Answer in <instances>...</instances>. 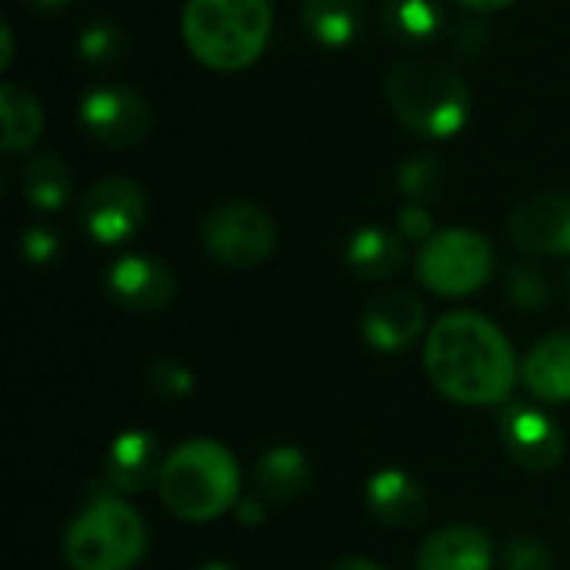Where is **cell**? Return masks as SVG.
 I'll use <instances>...</instances> for the list:
<instances>
[{
  "mask_svg": "<svg viewBox=\"0 0 570 570\" xmlns=\"http://www.w3.org/2000/svg\"><path fill=\"white\" fill-rule=\"evenodd\" d=\"M431 384L454 404H501L518 377V357L504 331L474 311L444 314L424 347Z\"/></svg>",
  "mask_w": 570,
  "mask_h": 570,
  "instance_id": "1",
  "label": "cell"
},
{
  "mask_svg": "<svg viewBox=\"0 0 570 570\" xmlns=\"http://www.w3.org/2000/svg\"><path fill=\"white\" fill-rule=\"evenodd\" d=\"M391 114L417 137L448 140L471 120V87L458 67L431 57H404L387 73Z\"/></svg>",
  "mask_w": 570,
  "mask_h": 570,
  "instance_id": "2",
  "label": "cell"
},
{
  "mask_svg": "<svg viewBox=\"0 0 570 570\" xmlns=\"http://www.w3.org/2000/svg\"><path fill=\"white\" fill-rule=\"evenodd\" d=\"M274 30L271 0H187L180 33L187 50L210 70L234 73L250 67Z\"/></svg>",
  "mask_w": 570,
  "mask_h": 570,
  "instance_id": "3",
  "label": "cell"
},
{
  "mask_svg": "<svg viewBox=\"0 0 570 570\" xmlns=\"http://www.w3.org/2000/svg\"><path fill=\"white\" fill-rule=\"evenodd\" d=\"M157 484L164 508L190 524L214 521L240 504L237 458L210 438H194L174 448L164 461Z\"/></svg>",
  "mask_w": 570,
  "mask_h": 570,
  "instance_id": "4",
  "label": "cell"
},
{
  "mask_svg": "<svg viewBox=\"0 0 570 570\" xmlns=\"http://www.w3.org/2000/svg\"><path fill=\"white\" fill-rule=\"evenodd\" d=\"M147 551V524L140 511L120 498H100L83 508L63 538L73 570H134Z\"/></svg>",
  "mask_w": 570,
  "mask_h": 570,
  "instance_id": "5",
  "label": "cell"
},
{
  "mask_svg": "<svg viewBox=\"0 0 570 570\" xmlns=\"http://www.w3.org/2000/svg\"><path fill=\"white\" fill-rule=\"evenodd\" d=\"M494 274V247L468 227L438 230L417 250V281L441 297H468Z\"/></svg>",
  "mask_w": 570,
  "mask_h": 570,
  "instance_id": "6",
  "label": "cell"
},
{
  "mask_svg": "<svg viewBox=\"0 0 570 570\" xmlns=\"http://www.w3.org/2000/svg\"><path fill=\"white\" fill-rule=\"evenodd\" d=\"M200 240L217 264L230 271H250L274 254L277 224L264 207L250 200H227L204 217Z\"/></svg>",
  "mask_w": 570,
  "mask_h": 570,
  "instance_id": "7",
  "label": "cell"
},
{
  "mask_svg": "<svg viewBox=\"0 0 570 570\" xmlns=\"http://www.w3.org/2000/svg\"><path fill=\"white\" fill-rule=\"evenodd\" d=\"M77 117L94 144L117 147V150L144 144L154 127V114H150V104L144 100V94H137L134 87H124V83L90 87L80 100Z\"/></svg>",
  "mask_w": 570,
  "mask_h": 570,
  "instance_id": "8",
  "label": "cell"
},
{
  "mask_svg": "<svg viewBox=\"0 0 570 570\" xmlns=\"http://www.w3.org/2000/svg\"><path fill=\"white\" fill-rule=\"evenodd\" d=\"M144 217L147 194L130 177H104L80 200V224L104 247L130 240L140 230Z\"/></svg>",
  "mask_w": 570,
  "mask_h": 570,
  "instance_id": "9",
  "label": "cell"
},
{
  "mask_svg": "<svg viewBox=\"0 0 570 570\" xmlns=\"http://www.w3.org/2000/svg\"><path fill=\"white\" fill-rule=\"evenodd\" d=\"M104 287H107V294H110V301L117 307L134 311V314L164 311L177 297L174 271L164 261L144 257V254L117 257L104 274Z\"/></svg>",
  "mask_w": 570,
  "mask_h": 570,
  "instance_id": "10",
  "label": "cell"
},
{
  "mask_svg": "<svg viewBox=\"0 0 570 570\" xmlns=\"http://www.w3.org/2000/svg\"><path fill=\"white\" fill-rule=\"evenodd\" d=\"M501 438L524 471H551L564 458V431L538 407L511 404L501 411Z\"/></svg>",
  "mask_w": 570,
  "mask_h": 570,
  "instance_id": "11",
  "label": "cell"
},
{
  "mask_svg": "<svg viewBox=\"0 0 570 570\" xmlns=\"http://www.w3.org/2000/svg\"><path fill=\"white\" fill-rule=\"evenodd\" d=\"M428 324V311L421 304V297H414L404 287H387L381 294H374L364 307V341L374 351H404L411 347Z\"/></svg>",
  "mask_w": 570,
  "mask_h": 570,
  "instance_id": "12",
  "label": "cell"
},
{
  "mask_svg": "<svg viewBox=\"0 0 570 570\" xmlns=\"http://www.w3.org/2000/svg\"><path fill=\"white\" fill-rule=\"evenodd\" d=\"M511 240L524 254L558 257L570 254V197L538 194L511 214Z\"/></svg>",
  "mask_w": 570,
  "mask_h": 570,
  "instance_id": "13",
  "label": "cell"
},
{
  "mask_svg": "<svg viewBox=\"0 0 570 570\" xmlns=\"http://www.w3.org/2000/svg\"><path fill=\"white\" fill-rule=\"evenodd\" d=\"M167 454L160 451L157 434L150 431H124L110 441L107 454H104V468H107V481L114 491L120 494H140L147 491L154 481H160Z\"/></svg>",
  "mask_w": 570,
  "mask_h": 570,
  "instance_id": "14",
  "label": "cell"
},
{
  "mask_svg": "<svg viewBox=\"0 0 570 570\" xmlns=\"http://www.w3.org/2000/svg\"><path fill=\"white\" fill-rule=\"evenodd\" d=\"M417 570H494L491 538L468 524L441 528L424 541Z\"/></svg>",
  "mask_w": 570,
  "mask_h": 570,
  "instance_id": "15",
  "label": "cell"
},
{
  "mask_svg": "<svg viewBox=\"0 0 570 570\" xmlns=\"http://www.w3.org/2000/svg\"><path fill=\"white\" fill-rule=\"evenodd\" d=\"M367 508L387 528H414L428 514V494L407 471L384 468L367 481Z\"/></svg>",
  "mask_w": 570,
  "mask_h": 570,
  "instance_id": "16",
  "label": "cell"
},
{
  "mask_svg": "<svg viewBox=\"0 0 570 570\" xmlns=\"http://www.w3.org/2000/svg\"><path fill=\"white\" fill-rule=\"evenodd\" d=\"M528 391L544 404L570 401V331L541 337L521 364Z\"/></svg>",
  "mask_w": 570,
  "mask_h": 570,
  "instance_id": "17",
  "label": "cell"
},
{
  "mask_svg": "<svg viewBox=\"0 0 570 570\" xmlns=\"http://www.w3.org/2000/svg\"><path fill=\"white\" fill-rule=\"evenodd\" d=\"M301 20L317 47L344 50L364 27V7L361 0H304Z\"/></svg>",
  "mask_w": 570,
  "mask_h": 570,
  "instance_id": "18",
  "label": "cell"
},
{
  "mask_svg": "<svg viewBox=\"0 0 570 570\" xmlns=\"http://www.w3.org/2000/svg\"><path fill=\"white\" fill-rule=\"evenodd\" d=\"M257 491L261 498L274 501V504H291L297 498H304V491L311 488V464L304 458L301 448H274L257 461L254 471Z\"/></svg>",
  "mask_w": 570,
  "mask_h": 570,
  "instance_id": "19",
  "label": "cell"
},
{
  "mask_svg": "<svg viewBox=\"0 0 570 570\" xmlns=\"http://www.w3.org/2000/svg\"><path fill=\"white\" fill-rule=\"evenodd\" d=\"M20 190H23V197L37 210L53 214V210H63L70 204L73 180H70L67 164L57 154L40 150V154H30L23 160V167H20Z\"/></svg>",
  "mask_w": 570,
  "mask_h": 570,
  "instance_id": "20",
  "label": "cell"
},
{
  "mask_svg": "<svg viewBox=\"0 0 570 570\" xmlns=\"http://www.w3.org/2000/svg\"><path fill=\"white\" fill-rule=\"evenodd\" d=\"M347 264L367 281H387L404 264V244L384 227H361L347 240Z\"/></svg>",
  "mask_w": 570,
  "mask_h": 570,
  "instance_id": "21",
  "label": "cell"
},
{
  "mask_svg": "<svg viewBox=\"0 0 570 570\" xmlns=\"http://www.w3.org/2000/svg\"><path fill=\"white\" fill-rule=\"evenodd\" d=\"M0 114H3V150L27 154L43 130V110H40L37 97L17 83H3Z\"/></svg>",
  "mask_w": 570,
  "mask_h": 570,
  "instance_id": "22",
  "label": "cell"
},
{
  "mask_svg": "<svg viewBox=\"0 0 570 570\" xmlns=\"http://www.w3.org/2000/svg\"><path fill=\"white\" fill-rule=\"evenodd\" d=\"M384 23L404 43H431L444 30L448 17L438 0H387Z\"/></svg>",
  "mask_w": 570,
  "mask_h": 570,
  "instance_id": "23",
  "label": "cell"
},
{
  "mask_svg": "<svg viewBox=\"0 0 570 570\" xmlns=\"http://www.w3.org/2000/svg\"><path fill=\"white\" fill-rule=\"evenodd\" d=\"M77 53L97 67V70H110L127 57V37L114 20H90L80 33H77Z\"/></svg>",
  "mask_w": 570,
  "mask_h": 570,
  "instance_id": "24",
  "label": "cell"
},
{
  "mask_svg": "<svg viewBox=\"0 0 570 570\" xmlns=\"http://www.w3.org/2000/svg\"><path fill=\"white\" fill-rule=\"evenodd\" d=\"M397 184L411 197V204L431 200L438 194V187H441V164H438V157L434 154H414L411 160L401 164Z\"/></svg>",
  "mask_w": 570,
  "mask_h": 570,
  "instance_id": "25",
  "label": "cell"
},
{
  "mask_svg": "<svg viewBox=\"0 0 570 570\" xmlns=\"http://www.w3.org/2000/svg\"><path fill=\"white\" fill-rule=\"evenodd\" d=\"M508 294L511 301L521 307V311H538L548 304L551 291H548V281L541 271H534L531 264H514L508 271Z\"/></svg>",
  "mask_w": 570,
  "mask_h": 570,
  "instance_id": "26",
  "label": "cell"
},
{
  "mask_svg": "<svg viewBox=\"0 0 570 570\" xmlns=\"http://www.w3.org/2000/svg\"><path fill=\"white\" fill-rule=\"evenodd\" d=\"M147 381H150V387H154L157 394H164V397H184V394L194 391V374H190L184 364L170 361V357L154 361Z\"/></svg>",
  "mask_w": 570,
  "mask_h": 570,
  "instance_id": "27",
  "label": "cell"
},
{
  "mask_svg": "<svg viewBox=\"0 0 570 570\" xmlns=\"http://www.w3.org/2000/svg\"><path fill=\"white\" fill-rule=\"evenodd\" d=\"M508 570H554L551 551L534 538H518L508 548Z\"/></svg>",
  "mask_w": 570,
  "mask_h": 570,
  "instance_id": "28",
  "label": "cell"
},
{
  "mask_svg": "<svg viewBox=\"0 0 570 570\" xmlns=\"http://www.w3.org/2000/svg\"><path fill=\"white\" fill-rule=\"evenodd\" d=\"M397 230L407 237V240H414V244H424V240H431L438 230H434V217H431V210L424 207V204H407V207H401L397 210Z\"/></svg>",
  "mask_w": 570,
  "mask_h": 570,
  "instance_id": "29",
  "label": "cell"
},
{
  "mask_svg": "<svg viewBox=\"0 0 570 570\" xmlns=\"http://www.w3.org/2000/svg\"><path fill=\"white\" fill-rule=\"evenodd\" d=\"M20 250L33 264H50L60 254V234L50 227H30L20 240Z\"/></svg>",
  "mask_w": 570,
  "mask_h": 570,
  "instance_id": "30",
  "label": "cell"
},
{
  "mask_svg": "<svg viewBox=\"0 0 570 570\" xmlns=\"http://www.w3.org/2000/svg\"><path fill=\"white\" fill-rule=\"evenodd\" d=\"M454 43L464 57H481L491 47V27L484 20H461L454 27Z\"/></svg>",
  "mask_w": 570,
  "mask_h": 570,
  "instance_id": "31",
  "label": "cell"
},
{
  "mask_svg": "<svg viewBox=\"0 0 570 570\" xmlns=\"http://www.w3.org/2000/svg\"><path fill=\"white\" fill-rule=\"evenodd\" d=\"M237 521H240V524H247V528H257V524L264 521V508H261V501L244 498V501L237 504Z\"/></svg>",
  "mask_w": 570,
  "mask_h": 570,
  "instance_id": "32",
  "label": "cell"
},
{
  "mask_svg": "<svg viewBox=\"0 0 570 570\" xmlns=\"http://www.w3.org/2000/svg\"><path fill=\"white\" fill-rule=\"evenodd\" d=\"M10 60H13V30H10V23L3 20V23H0V70H7Z\"/></svg>",
  "mask_w": 570,
  "mask_h": 570,
  "instance_id": "33",
  "label": "cell"
},
{
  "mask_svg": "<svg viewBox=\"0 0 570 570\" xmlns=\"http://www.w3.org/2000/svg\"><path fill=\"white\" fill-rule=\"evenodd\" d=\"M454 3H461V7H468V10H474V13H494V10L511 7L514 0H454Z\"/></svg>",
  "mask_w": 570,
  "mask_h": 570,
  "instance_id": "34",
  "label": "cell"
},
{
  "mask_svg": "<svg viewBox=\"0 0 570 570\" xmlns=\"http://www.w3.org/2000/svg\"><path fill=\"white\" fill-rule=\"evenodd\" d=\"M331 570H384L377 561H367V558H347L341 564H334Z\"/></svg>",
  "mask_w": 570,
  "mask_h": 570,
  "instance_id": "35",
  "label": "cell"
},
{
  "mask_svg": "<svg viewBox=\"0 0 570 570\" xmlns=\"http://www.w3.org/2000/svg\"><path fill=\"white\" fill-rule=\"evenodd\" d=\"M30 7H37V10H43V13H57V10H67L73 0H27Z\"/></svg>",
  "mask_w": 570,
  "mask_h": 570,
  "instance_id": "36",
  "label": "cell"
},
{
  "mask_svg": "<svg viewBox=\"0 0 570 570\" xmlns=\"http://www.w3.org/2000/svg\"><path fill=\"white\" fill-rule=\"evenodd\" d=\"M197 570H230L227 564H220V561H210V564H204V568H197Z\"/></svg>",
  "mask_w": 570,
  "mask_h": 570,
  "instance_id": "37",
  "label": "cell"
},
{
  "mask_svg": "<svg viewBox=\"0 0 570 570\" xmlns=\"http://www.w3.org/2000/svg\"><path fill=\"white\" fill-rule=\"evenodd\" d=\"M568 301H570V274H568Z\"/></svg>",
  "mask_w": 570,
  "mask_h": 570,
  "instance_id": "38",
  "label": "cell"
}]
</instances>
